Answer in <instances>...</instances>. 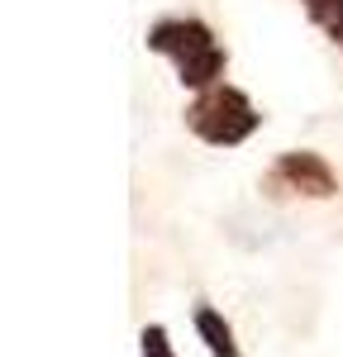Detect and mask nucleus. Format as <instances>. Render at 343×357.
<instances>
[{"mask_svg":"<svg viewBox=\"0 0 343 357\" xmlns=\"http://www.w3.org/2000/svg\"><path fill=\"white\" fill-rule=\"evenodd\" d=\"M148 48L162 53L176 67V82L191 86V91H210L220 86L229 67V53L220 48L215 29L205 20H191V15H172V20H158L148 29Z\"/></svg>","mask_w":343,"mask_h":357,"instance_id":"f257e3e1","label":"nucleus"},{"mask_svg":"<svg viewBox=\"0 0 343 357\" xmlns=\"http://www.w3.org/2000/svg\"><path fill=\"white\" fill-rule=\"evenodd\" d=\"M257 124H262V114L253 110V100L224 82L210 91H196V100L186 105V129L210 148H238L243 138L257 134Z\"/></svg>","mask_w":343,"mask_h":357,"instance_id":"f03ea898","label":"nucleus"},{"mask_svg":"<svg viewBox=\"0 0 343 357\" xmlns=\"http://www.w3.org/2000/svg\"><path fill=\"white\" fill-rule=\"evenodd\" d=\"M262 186L272 200H286V195H300V200H334L339 195V176L334 167L324 162L319 153H282L277 162L267 167Z\"/></svg>","mask_w":343,"mask_h":357,"instance_id":"7ed1b4c3","label":"nucleus"},{"mask_svg":"<svg viewBox=\"0 0 343 357\" xmlns=\"http://www.w3.org/2000/svg\"><path fill=\"white\" fill-rule=\"evenodd\" d=\"M196 333H200V343H205V348H210L215 357H238L234 329H229V319L220 314V310L200 305V310H196Z\"/></svg>","mask_w":343,"mask_h":357,"instance_id":"20e7f679","label":"nucleus"},{"mask_svg":"<svg viewBox=\"0 0 343 357\" xmlns=\"http://www.w3.org/2000/svg\"><path fill=\"white\" fill-rule=\"evenodd\" d=\"M300 10L329 33V43L343 53V0H300Z\"/></svg>","mask_w":343,"mask_h":357,"instance_id":"39448f33","label":"nucleus"},{"mask_svg":"<svg viewBox=\"0 0 343 357\" xmlns=\"http://www.w3.org/2000/svg\"><path fill=\"white\" fill-rule=\"evenodd\" d=\"M139 348H143V357H176V353H172V343H167V329H162V324H148V329L139 333Z\"/></svg>","mask_w":343,"mask_h":357,"instance_id":"423d86ee","label":"nucleus"}]
</instances>
